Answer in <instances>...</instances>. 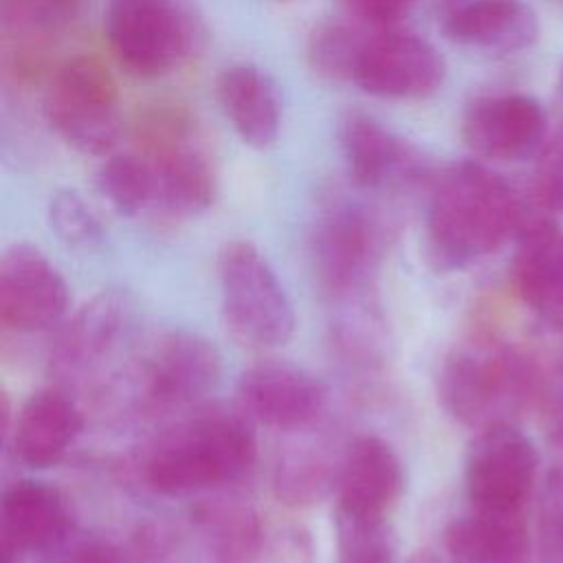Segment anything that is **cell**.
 I'll use <instances>...</instances> for the list:
<instances>
[{
	"label": "cell",
	"mask_w": 563,
	"mask_h": 563,
	"mask_svg": "<svg viewBox=\"0 0 563 563\" xmlns=\"http://www.w3.org/2000/svg\"><path fill=\"white\" fill-rule=\"evenodd\" d=\"M103 198L121 216H136L158 205V189L152 165L143 154H112L97 174Z\"/></svg>",
	"instance_id": "cell-24"
},
{
	"label": "cell",
	"mask_w": 563,
	"mask_h": 563,
	"mask_svg": "<svg viewBox=\"0 0 563 563\" xmlns=\"http://www.w3.org/2000/svg\"><path fill=\"white\" fill-rule=\"evenodd\" d=\"M537 451L512 424L479 429L464 468V486L473 510L521 515L537 477Z\"/></svg>",
	"instance_id": "cell-8"
},
{
	"label": "cell",
	"mask_w": 563,
	"mask_h": 563,
	"mask_svg": "<svg viewBox=\"0 0 563 563\" xmlns=\"http://www.w3.org/2000/svg\"><path fill=\"white\" fill-rule=\"evenodd\" d=\"M222 374V358L213 341L189 332H163L145 352L139 369V385L147 407H185L216 389Z\"/></svg>",
	"instance_id": "cell-11"
},
{
	"label": "cell",
	"mask_w": 563,
	"mask_h": 563,
	"mask_svg": "<svg viewBox=\"0 0 563 563\" xmlns=\"http://www.w3.org/2000/svg\"><path fill=\"white\" fill-rule=\"evenodd\" d=\"M444 77V57L429 40L394 29H372L354 64L352 84L376 99L418 101L435 95Z\"/></svg>",
	"instance_id": "cell-9"
},
{
	"label": "cell",
	"mask_w": 563,
	"mask_h": 563,
	"mask_svg": "<svg viewBox=\"0 0 563 563\" xmlns=\"http://www.w3.org/2000/svg\"><path fill=\"white\" fill-rule=\"evenodd\" d=\"M257 442L244 413L207 411L183 422L150 451L145 482L169 497L202 493L244 475Z\"/></svg>",
	"instance_id": "cell-2"
},
{
	"label": "cell",
	"mask_w": 563,
	"mask_h": 563,
	"mask_svg": "<svg viewBox=\"0 0 563 563\" xmlns=\"http://www.w3.org/2000/svg\"><path fill=\"white\" fill-rule=\"evenodd\" d=\"M442 31L468 48L515 53L537 40L539 24L523 0H466L442 15Z\"/></svg>",
	"instance_id": "cell-21"
},
{
	"label": "cell",
	"mask_w": 563,
	"mask_h": 563,
	"mask_svg": "<svg viewBox=\"0 0 563 563\" xmlns=\"http://www.w3.org/2000/svg\"><path fill=\"white\" fill-rule=\"evenodd\" d=\"M79 0H4L7 20L22 29L48 31L64 24Z\"/></svg>",
	"instance_id": "cell-30"
},
{
	"label": "cell",
	"mask_w": 563,
	"mask_h": 563,
	"mask_svg": "<svg viewBox=\"0 0 563 563\" xmlns=\"http://www.w3.org/2000/svg\"><path fill=\"white\" fill-rule=\"evenodd\" d=\"M548 117L528 95H486L468 103L462 117L466 147L490 161L517 163L541 154Z\"/></svg>",
	"instance_id": "cell-13"
},
{
	"label": "cell",
	"mask_w": 563,
	"mask_h": 563,
	"mask_svg": "<svg viewBox=\"0 0 563 563\" xmlns=\"http://www.w3.org/2000/svg\"><path fill=\"white\" fill-rule=\"evenodd\" d=\"M537 550L541 563H563V468L548 475L539 515H537Z\"/></svg>",
	"instance_id": "cell-29"
},
{
	"label": "cell",
	"mask_w": 563,
	"mask_h": 563,
	"mask_svg": "<svg viewBox=\"0 0 563 563\" xmlns=\"http://www.w3.org/2000/svg\"><path fill=\"white\" fill-rule=\"evenodd\" d=\"M336 548L341 563H391L394 534L387 517L354 512L336 506Z\"/></svg>",
	"instance_id": "cell-26"
},
{
	"label": "cell",
	"mask_w": 563,
	"mask_h": 563,
	"mask_svg": "<svg viewBox=\"0 0 563 563\" xmlns=\"http://www.w3.org/2000/svg\"><path fill=\"white\" fill-rule=\"evenodd\" d=\"M440 2V9H442V15L444 13H449V11H453L455 7H460V4H464L466 0H438Z\"/></svg>",
	"instance_id": "cell-34"
},
{
	"label": "cell",
	"mask_w": 563,
	"mask_h": 563,
	"mask_svg": "<svg viewBox=\"0 0 563 563\" xmlns=\"http://www.w3.org/2000/svg\"><path fill=\"white\" fill-rule=\"evenodd\" d=\"M128 319L130 303L123 295H97L64 328L55 347V363L62 367H81L99 358L121 336Z\"/></svg>",
	"instance_id": "cell-23"
},
{
	"label": "cell",
	"mask_w": 563,
	"mask_h": 563,
	"mask_svg": "<svg viewBox=\"0 0 563 563\" xmlns=\"http://www.w3.org/2000/svg\"><path fill=\"white\" fill-rule=\"evenodd\" d=\"M48 224L68 246L90 249L103 240V222L99 213L73 189H62L51 196Z\"/></svg>",
	"instance_id": "cell-27"
},
{
	"label": "cell",
	"mask_w": 563,
	"mask_h": 563,
	"mask_svg": "<svg viewBox=\"0 0 563 563\" xmlns=\"http://www.w3.org/2000/svg\"><path fill=\"white\" fill-rule=\"evenodd\" d=\"M198 37V22L185 0H112L106 15V40L114 59L141 79L180 68Z\"/></svg>",
	"instance_id": "cell-4"
},
{
	"label": "cell",
	"mask_w": 563,
	"mask_h": 563,
	"mask_svg": "<svg viewBox=\"0 0 563 563\" xmlns=\"http://www.w3.org/2000/svg\"><path fill=\"white\" fill-rule=\"evenodd\" d=\"M385 246V227L367 207L336 200L321 211L310 233V260L319 286L347 297L369 279Z\"/></svg>",
	"instance_id": "cell-7"
},
{
	"label": "cell",
	"mask_w": 563,
	"mask_h": 563,
	"mask_svg": "<svg viewBox=\"0 0 563 563\" xmlns=\"http://www.w3.org/2000/svg\"><path fill=\"white\" fill-rule=\"evenodd\" d=\"M530 385V369L512 350H457L440 369L438 396L457 422L486 429L510 422Z\"/></svg>",
	"instance_id": "cell-6"
},
{
	"label": "cell",
	"mask_w": 563,
	"mask_h": 563,
	"mask_svg": "<svg viewBox=\"0 0 563 563\" xmlns=\"http://www.w3.org/2000/svg\"><path fill=\"white\" fill-rule=\"evenodd\" d=\"M238 402L249 420L273 429H303L323 413L328 387L299 365L266 361L242 372Z\"/></svg>",
	"instance_id": "cell-14"
},
{
	"label": "cell",
	"mask_w": 563,
	"mask_h": 563,
	"mask_svg": "<svg viewBox=\"0 0 563 563\" xmlns=\"http://www.w3.org/2000/svg\"><path fill=\"white\" fill-rule=\"evenodd\" d=\"M44 114L68 147L90 156L110 154L121 134V101L114 77L90 55L64 62L48 81Z\"/></svg>",
	"instance_id": "cell-5"
},
{
	"label": "cell",
	"mask_w": 563,
	"mask_h": 563,
	"mask_svg": "<svg viewBox=\"0 0 563 563\" xmlns=\"http://www.w3.org/2000/svg\"><path fill=\"white\" fill-rule=\"evenodd\" d=\"M534 198L545 209L563 211V132L541 150L534 169Z\"/></svg>",
	"instance_id": "cell-31"
},
{
	"label": "cell",
	"mask_w": 563,
	"mask_h": 563,
	"mask_svg": "<svg viewBox=\"0 0 563 563\" xmlns=\"http://www.w3.org/2000/svg\"><path fill=\"white\" fill-rule=\"evenodd\" d=\"M561 88H563V68H561Z\"/></svg>",
	"instance_id": "cell-35"
},
{
	"label": "cell",
	"mask_w": 563,
	"mask_h": 563,
	"mask_svg": "<svg viewBox=\"0 0 563 563\" xmlns=\"http://www.w3.org/2000/svg\"><path fill=\"white\" fill-rule=\"evenodd\" d=\"M347 178L356 189L380 191L427 176L418 147L365 112H350L339 130Z\"/></svg>",
	"instance_id": "cell-15"
},
{
	"label": "cell",
	"mask_w": 563,
	"mask_h": 563,
	"mask_svg": "<svg viewBox=\"0 0 563 563\" xmlns=\"http://www.w3.org/2000/svg\"><path fill=\"white\" fill-rule=\"evenodd\" d=\"M521 301L543 317L563 314V229L545 218H521L510 266Z\"/></svg>",
	"instance_id": "cell-17"
},
{
	"label": "cell",
	"mask_w": 563,
	"mask_h": 563,
	"mask_svg": "<svg viewBox=\"0 0 563 563\" xmlns=\"http://www.w3.org/2000/svg\"><path fill=\"white\" fill-rule=\"evenodd\" d=\"M341 2L356 22L372 29H391L416 4V0H341Z\"/></svg>",
	"instance_id": "cell-32"
},
{
	"label": "cell",
	"mask_w": 563,
	"mask_h": 563,
	"mask_svg": "<svg viewBox=\"0 0 563 563\" xmlns=\"http://www.w3.org/2000/svg\"><path fill=\"white\" fill-rule=\"evenodd\" d=\"M336 484V473L312 455H292L279 462L275 473V490L288 504H308L319 499L330 484Z\"/></svg>",
	"instance_id": "cell-28"
},
{
	"label": "cell",
	"mask_w": 563,
	"mask_h": 563,
	"mask_svg": "<svg viewBox=\"0 0 563 563\" xmlns=\"http://www.w3.org/2000/svg\"><path fill=\"white\" fill-rule=\"evenodd\" d=\"M218 103L238 132L255 147H271L282 130L284 106L275 79L253 64H231L216 79Z\"/></svg>",
	"instance_id": "cell-18"
},
{
	"label": "cell",
	"mask_w": 563,
	"mask_h": 563,
	"mask_svg": "<svg viewBox=\"0 0 563 563\" xmlns=\"http://www.w3.org/2000/svg\"><path fill=\"white\" fill-rule=\"evenodd\" d=\"M523 211L512 189L475 161L446 165L429 180L427 249L442 268H462L519 231Z\"/></svg>",
	"instance_id": "cell-1"
},
{
	"label": "cell",
	"mask_w": 563,
	"mask_h": 563,
	"mask_svg": "<svg viewBox=\"0 0 563 563\" xmlns=\"http://www.w3.org/2000/svg\"><path fill=\"white\" fill-rule=\"evenodd\" d=\"M451 563H528V530L521 515L471 510L444 532Z\"/></svg>",
	"instance_id": "cell-22"
},
{
	"label": "cell",
	"mask_w": 563,
	"mask_h": 563,
	"mask_svg": "<svg viewBox=\"0 0 563 563\" xmlns=\"http://www.w3.org/2000/svg\"><path fill=\"white\" fill-rule=\"evenodd\" d=\"M277 2H290V0H277Z\"/></svg>",
	"instance_id": "cell-36"
},
{
	"label": "cell",
	"mask_w": 563,
	"mask_h": 563,
	"mask_svg": "<svg viewBox=\"0 0 563 563\" xmlns=\"http://www.w3.org/2000/svg\"><path fill=\"white\" fill-rule=\"evenodd\" d=\"M70 515L62 493L46 482L18 479L2 493L4 556L55 548L68 532Z\"/></svg>",
	"instance_id": "cell-19"
},
{
	"label": "cell",
	"mask_w": 563,
	"mask_h": 563,
	"mask_svg": "<svg viewBox=\"0 0 563 563\" xmlns=\"http://www.w3.org/2000/svg\"><path fill=\"white\" fill-rule=\"evenodd\" d=\"M402 488V464L385 440L361 435L347 446L336 471V506L387 517L400 499Z\"/></svg>",
	"instance_id": "cell-16"
},
{
	"label": "cell",
	"mask_w": 563,
	"mask_h": 563,
	"mask_svg": "<svg viewBox=\"0 0 563 563\" xmlns=\"http://www.w3.org/2000/svg\"><path fill=\"white\" fill-rule=\"evenodd\" d=\"M51 563H123L121 552L108 541H84L64 552L62 556L53 559Z\"/></svg>",
	"instance_id": "cell-33"
},
{
	"label": "cell",
	"mask_w": 563,
	"mask_h": 563,
	"mask_svg": "<svg viewBox=\"0 0 563 563\" xmlns=\"http://www.w3.org/2000/svg\"><path fill=\"white\" fill-rule=\"evenodd\" d=\"M81 431V411L68 394L40 389L20 407L11 433L15 457L31 468L57 464Z\"/></svg>",
	"instance_id": "cell-20"
},
{
	"label": "cell",
	"mask_w": 563,
	"mask_h": 563,
	"mask_svg": "<svg viewBox=\"0 0 563 563\" xmlns=\"http://www.w3.org/2000/svg\"><path fill=\"white\" fill-rule=\"evenodd\" d=\"M143 156L152 165L161 207L178 216H196L213 205L216 169L185 119L165 114L154 121Z\"/></svg>",
	"instance_id": "cell-10"
},
{
	"label": "cell",
	"mask_w": 563,
	"mask_h": 563,
	"mask_svg": "<svg viewBox=\"0 0 563 563\" xmlns=\"http://www.w3.org/2000/svg\"><path fill=\"white\" fill-rule=\"evenodd\" d=\"M222 314L231 334L249 345H284L297 325L292 303L268 260L253 242L231 240L218 253Z\"/></svg>",
	"instance_id": "cell-3"
},
{
	"label": "cell",
	"mask_w": 563,
	"mask_h": 563,
	"mask_svg": "<svg viewBox=\"0 0 563 563\" xmlns=\"http://www.w3.org/2000/svg\"><path fill=\"white\" fill-rule=\"evenodd\" d=\"M68 308V286L51 260L31 244H13L0 260V321L11 332L55 325Z\"/></svg>",
	"instance_id": "cell-12"
},
{
	"label": "cell",
	"mask_w": 563,
	"mask_h": 563,
	"mask_svg": "<svg viewBox=\"0 0 563 563\" xmlns=\"http://www.w3.org/2000/svg\"><path fill=\"white\" fill-rule=\"evenodd\" d=\"M372 26L361 22H323L308 37L310 68L330 81H352L354 64Z\"/></svg>",
	"instance_id": "cell-25"
}]
</instances>
